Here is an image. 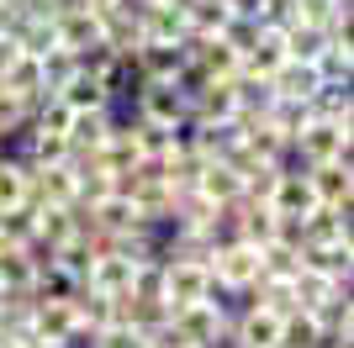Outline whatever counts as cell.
<instances>
[{
  "instance_id": "obj_3",
  "label": "cell",
  "mask_w": 354,
  "mask_h": 348,
  "mask_svg": "<svg viewBox=\"0 0 354 348\" xmlns=\"http://www.w3.org/2000/svg\"><path fill=\"white\" fill-rule=\"evenodd\" d=\"M270 85H275V95H286V101H307L323 79H317V69H312V64H301V58H281V64H275V74H270Z\"/></svg>"
},
{
  "instance_id": "obj_4",
  "label": "cell",
  "mask_w": 354,
  "mask_h": 348,
  "mask_svg": "<svg viewBox=\"0 0 354 348\" xmlns=\"http://www.w3.org/2000/svg\"><path fill=\"white\" fill-rule=\"evenodd\" d=\"M16 201H27V164L0 153V211L16 206Z\"/></svg>"
},
{
  "instance_id": "obj_1",
  "label": "cell",
  "mask_w": 354,
  "mask_h": 348,
  "mask_svg": "<svg viewBox=\"0 0 354 348\" xmlns=\"http://www.w3.org/2000/svg\"><path fill=\"white\" fill-rule=\"evenodd\" d=\"M291 159H301V164L349 159V122H333V116H307V127L291 137Z\"/></svg>"
},
{
  "instance_id": "obj_2",
  "label": "cell",
  "mask_w": 354,
  "mask_h": 348,
  "mask_svg": "<svg viewBox=\"0 0 354 348\" xmlns=\"http://www.w3.org/2000/svg\"><path fill=\"white\" fill-rule=\"evenodd\" d=\"M307 185L323 206H344L349 201V159H323L307 164Z\"/></svg>"
}]
</instances>
